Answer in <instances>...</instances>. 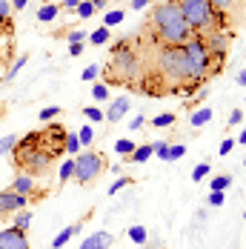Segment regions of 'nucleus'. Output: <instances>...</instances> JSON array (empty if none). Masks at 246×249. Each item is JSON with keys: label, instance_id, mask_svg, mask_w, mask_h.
<instances>
[{"label": "nucleus", "instance_id": "1", "mask_svg": "<svg viewBox=\"0 0 246 249\" xmlns=\"http://www.w3.org/2000/svg\"><path fill=\"white\" fill-rule=\"evenodd\" d=\"M149 32L155 35V46H183L195 35L175 0H160L152 6Z\"/></svg>", "mask_w": 246, "mask_h": 249}, {"label": "nucleus", "instance_id": "2", "mask_svg": "<svg viewBox=\"0 0 246 249\" xmlns=\"http://www.w3.org/2000/svg\"><path fill=\"white\" fill-rule=\"evenodd\" d=\"M149 72L163 80L169 95H180V89L192 80V66L183 46H155V63L149 66Z\"/></svg>", "mask_w": 246, "mask_h": 249}, {"label": "nucleus", "instance_id": "3", "mask_svg": "<svg viewBox=\"0 0 246 249\" xmlns=\"http://www.w3.org/2000/svg\"><path fill=\"white\" fill-rule=\"evenodd\" d=\"M186 18V23L192 26L195 35H209V32H226L229 20L226 12H218L209 0H175Z\"/></svg>", "mask_w": 246, "mask_h": 249}, {"label": "nucleus", "instance_id": "4", "mask_svg": "<svg viewBox=\"0 0 246 249\" xmlns=\"http://www.w3.org/2000/svg\"><path fill=\"white\" fill-rule=\"evenodd\" d=\"M143 75V60L141 54L129 46V40H121L112 46L109 57V83H132Z\"/></svg>", "mask_w": 246, "mask_h": 249}, {"label": "nucleus", "instance_id": "5", "mask_svg": "<svg viewBox=\"0 0 246 249\" xmlns=\"http://www.w3.org/2000/svg\"><path fill=\"white\" fill-rule=\"evenodd\" d=\"M106 166L109 163H106V158L100 152H80L74 158V180L80 186H92L100 175L106 172Z\"/></svg>", "mask_w": 246, "mask_h": 249}, {"label": "nucleus", "instance_id": "6", "mask_svg": "<svg viewBox=\"0 0 246 249\" xmlns=\"http://www.w3.org/2000/svg\"><path fill=\"white\" fill-rule=\"evenodd\" d=\"M0 249H29V238H26V232L23 229H18V226L0 229Z\"/></svg>", "mask_w": 246, "mask_h": 249}, {"label": "nucleus", "instance_id": "7", "mask_svg": "<svg viewBox=\"0 0 246 249\" xmlns=\"http://www.w3.org/2000/svg\"><path fill=\"white\" fill-rule=\"evenodd\" d=\"M12 192H18V195H26V198H37L40 192H37V186H35V175L29 172H18L15 175V180H12V186H9Z\"/></svg>", "mask_w": 246, "mask_h": 249}, {"label": "nucleus", "instance_id": "8", "mask_svg": "<svg viewBox=\"0 0 246 249\" xmlns=\"http://www.w3.org/2000/svg\"><path fill=\"white\" fill-rule=\"evenodd\" d=\"M32 200L26 198V195H18V192H12V189H6V192H0V215L3 212H18V209H26Z\"/></svg>", "mask_w": 246, "mask_h": 249}, {"label": "nucleus", "instance_id": "9", "mask_svg": "<svg viewBox=\"0 0 246 249\" xmlns=\"http://www.w3.org/2000/svg\"><path fill=\"white\" fill-rule=\"evenodd\" d=\"M129 109H132V98H129V95H121L118 100H112V106H109V112H103V118H106L109 124H121Z\"/></svg>", "mask_w": 246, "mask_h": 249}, {"label": "nucleus", "instance_id": "10", "mask_svg": "<svg viewBox=\"0 0 246 249\" xmlns=\"http://www.w3.org/2000/svg\"><path fill=\"white\" fill-rule=\"evenodd\" d=\"M115 244V238H112V232H106V229H98V232H92L83 244L77 249H109Z\"/></svg>", "mask_w": 246, "mask_h": 249}, {"label": "nucleus", "instance_id": "11", "mask_svg": "<svg viewBox=\"0 0 246 249\" xmlns=\"http://www.w3.org/2000/svg\"><path fill=\"white\" fill-rule=\"evenodd\" d=\"M80 229H83V221H77V224L66 226V229H60L57 235H54V241H52V249H63L69 241H72L74 235H80Z\"/></svg>", "mask_w": 246, "mask_h": 249}, {"label": "nucleus", "instance_id": "12", "mask_svg": "<svg viewBox=\"0 0 246 249\" xmlns=\"http://www.w3.org/2000/svg\"><path fill=\"white\" fill-rule=\"evenodd\" d=\"M212 115H215V112H212V106H200V109H195V112H192V118H189V124L195 126H203V124H209V121H212Z\"/></svg>", "mask_w": 246, "mask_h": 249}, {"label": "nucleus", "instance_id": "13", "mask_svg": "<svg viewBox=\"0 0 246 249\" xmlns=\"http://www.w3.org/2000/svg\"><path fill=\"white\" fill-rule=\"evenodd\" d=\"M152 155H155V152H152V143H143V146H135V152H132L126 160H129V163H146Z\"/></svg>", "mask_w": 246, "mask_h": 249}, {"label": "nucleus", "instance_id": "14", "mask_svg": "<svg viewBox=\"0 0 246 249\" xmlns=\"http://www.w3.org/2000/svg\"><path fill=\"white\" fill-rule=\"evenodd\" d=\"M57 12H60V6H57V3H46V6H40V9H37V20H40V23H52V20L57 18Z\"/></svg>", "mask_w": 246, "mask_h": 249}, {"label": "nucleus", "instance_id": "15", "mask_svg": "<svg viewBox=\"0 0 246 249\" xmlns=\"http://www.w3.org/2000/svg\"><path fill=\"white\" fill-rule=\"evenodd\" d=\"M232 186V175H215L209 180V192H226Z\"/></svg>", "mask_w": 246, "mask_h": 249}, {"label": "nucleus", "instance_id": "16", "mask_svg": "<svg viewBox=\"0 0 246 249\" xmlns=\"http://www.w3.org/2000/svg\"><path fill=\"white\" fill-rule=\"evenodd\" d=\"M109 37H112V35H109V29H106V26H100V29H95L86 40H89L92 46H106V43H109Z\"/></svg>", "mask_w": 246, "mask_h": 249}, {"label": "nucleus", "instance_id": "17", "mask_svg": "<svg viewBox=\"0 0 246 249\" xmlns=\"http://www.w3.org/2000/svg\"><path fill=\"white\" fill-rule=\"evenodd\" d=\"M26 60H29V54H20V57H18V60H15L12 66H9V72L3 75V83H9V80H15V77H18V72H20V69L26 66Z\"/></svg>", "mask_w": 246, "mask_h": 249}, {"label": "nucleus", "instance_id": "18", "mask_svg": "<svg viewBox=\"0 0 246 249\" xmlns=\"http://www.w3.org/2000/svg\"><path fill=\"white\" fill-rule=\"evenodd\" d=\"M123 18H126V12H123V9H112V12H106V15H103V26H106V29H112V26L123 23Z\"/></svg>", "mask_w": 246, "mask_h": 249}, {"label": "nucleus", "instance_id": "19", "mask_svg": "<svg viewBox=\"0 0 246 249\" xmlns=\"http://www.w3.org/2000/svg\"><path fill=\"white\" fill-rule=\"evenodd\" d=\"M115 152H118L121 158H129V155L135 152V141H129V138H121V141H115Z\"/></svg>", "mask_w": 246, "mask_h": 249}, {"label": "nucleus", "instance_id": "20", "mask_svg": "<svg viewBox=\"0 0 246 249\" xmlns=\"http://www.w3.org/2000/svg\"><path fill=\"white\" fill-rule=\"evenodd\" d=\"M77 138H80V146H92V143H95V129H92V124L80 126Z\"/></svg>", "mask_w": 246, "mask_h": 249}, {"label": "nucleus", "instance_id": "21", "mask_svg": "<svg viewBox=\"0 0 246 249\" xmlns=\"http://www.w3.org/2000/svg\"><path fill=\"white\" fill-rule=\"evenodd\" d=\"M74 12H77V18H80V20H89V18L95 15V6H92V0H80Z\"/></svg>", "mask_w": 246, "mask_h": 249}, {"label": "nucleus", "instance_id": "22", "mask_svg": "<svg viewBox=\"0 0 246 249\" xmlns=\"http://www.w3.org/2000/svg\"><path fill=\"white\" fill-rule=\"evenodd\" d=\"M57 178H60V183L72 180V178H74V158H72V160H63V163H60V172H57Z\"/></svg>", "mask_w": 246, "mask_h": 249}, {"label": "nucleus", "instance_id": "23", "mask_svg": "<svg viewBox=\"0 0 246 249\" xmlns=\"http://www.w3.org/2000/svg\"><path fill=\"white\" fill-rule=\"evenodd\" d=\"M18 135H6V138H0V155H9V152H15V146H18Z\"/></svg>", "mask_w": 246, "mask_h": 249}, {"label": "nucleus", "instance_id": "24", "mask_svg": "<svg viewBox=\"0 0 246 249\" xmlns=\"http://www.w3.org/2000/svg\"><path fill=\"white\" fill-rule=\"evenodd\" d=\"M29 224H32V212L29 209H18L15 212V226L18 229H29Z\"/></svg>", "mask_w": 246, "mask_h": 249}, {"label": "nucleus", "instance_id": "25", "mask_svg": "<svg viewBox=\"0 0 246 249\" xmlns=\"http://www.w3.org/2000/svg\"><path fill=\"white\" fill-rule=\"evenodd\" d=\"M129 238H132L138 247H143V244L149 241V235H146V229H143V226H132V229H129Z\"/></svg>", "mask_w": 246, "mask_h": 249}, {"label": "nucleus", "instance_id": "26", "mask_svg": "<svg viewBox=\"0 0 246 249\" xmlns=\"http://www.w3.org/2000/svg\"><path fill=\"white\" fill-rule=\"evenodd\" d=\"M177 118H175L172 112H163V115H155L152 118V126H158V129H163V126H172Z\"/></svg>", "mask_w": 246, "mask_h": 249}, {"label": "nucleus", "instance_id": "27", "mask_svg": "<svg viewBox=\"0 0 246 249\" xmlns=\"http://www.w3.org/2000/svg\"><path fill=\"white\" fill-rule=\"evenodd\" d=\"M80 77H83L86 83H95V80L100 77V66H98V63H89V66L80 72Z\"/></svg>", "mask_w": 246, "mask_h": 249}, {"label": "nucleus", "instance_id": "28", "mask_svg": "<svg viewBox=\"0 0 246 249\" xmlns=\"http://www.w3.org/2000/svg\"><path fill=\"white\" fill-rule=\"evenodd\" d=\"M57 115H60V106H43V109L37 112V118H40L43 124H49V121H54Z\"/></svg>", "mask_w": 246, "mask_h": 249}, {"label": "nucleus", "instance_id": "29", "mask_svg": "<svg viewBox=\"0 0 246 249\" xmlns=\"http://www.w3.org/2000/svg\"><path fill=\"white\" fill-rule=\"evenodd\" d=\"M83 118H86L89 124H100V121H106V118H103V112H100L98 106H86V109H83Z\"/></svg>", "mask_w": 246, "mask_h": 249}, {"label": "nucleus", "instance_id": "30", "mask_svg": "<svg viewBox=\"0 0 246 249\" xmlns=\"http://www.w3.org/2000/svg\"><path fill=\"white\" fill-rule=\"evenodd\" d=\"M63 152L77 155V152H80V138H77V135H66V138H63Z\"/></svg>", "mask_w": 246, "mask_h": 249}, {"label": "nucleus", "instance_id": "31", "mask_svg": "<svg viewBox=\"0 0 246 249\" xmlns=\"http://www.w3.org/2000/svg\"><path fill=\"white\" fill-rule=\"evenodd\" d=\"M209 3H212L218 12H232V9H238L241 0H209Z\"/></svg>", "mask_w": 246, "mask_h": 249}, {"label": "nucleus", "instance_id": "32", "mask_svg": "<svg viewBox=\"0 0 246 249\" xmlns=\"http://www.w3.org/2000/svg\"><path fill=\"white\" fill-rule=\"evenodd\" d=\"M92 98L95 100H109V86L95 80V86H92Z\"/></svg>", "mask_w": 246, "mask_h": 249}, {"label": "nucleus", "instance_id": "33", "mask_svg": "<svg viewBox=\"0 0 246 249\" xmlns=\"http://www.w3.org/2000/svg\"><path fill=\"white\" fill-rule=\"evenodd\" d=\"M206 175H209V160H203V163H197L195 169H192V180H195V183H200V180H203Z\"/></svg>", "mask_w": 246, "mask_h": 249}, {"label": "nucleus", "instance_id": "34", "mask_svg": "<svg viewBox=\"0 0 246 249\" xmlns=\"http://www.w3.org/2000/svg\"><path fill=\"white\" fill-rule=\"evenodd\" d=\"M152 152H155L160 160H166V158H169V143H166V141H155V143H152Z\"/></svg>", "mask_w": 246, "mask_h": 249}, {"label": "nucleus", "instance_id": "35", "mask_svg": "<svg viewBox=\"0 0 246 249\" xmlns=\"http://www.w3.org/2000/svg\"><path fill=\"white\" fill-rule=\"evenodd\" d=\"M129 183H132V178H123V175H121V178H118V180L109 186V195H118V192H121V189H126Z\"/></svg>", "mask_w": 246, "mask_h": 249}, {"label": "nucleus", "instance_id": "36", "mask_svg": "<svg viewBox=\"0 0 246 249\" xmlns=\"http://www.w3.org/2000/svg\"><path fill=\"white\" fill-rule=\"evenodd\" d=\"M186 155V146L183 143H175V146H169V158L166 160H177V158H183Z\"/></svg>", "mask_w": 246, "mask_h": 249}, {"label": "nucleus", "instance_id": "37", "mask_svg": "<svg viewBox=\"0 0 246 249\" xmlns=\"http://www.w3.org/2000/svg\"><path fill=\"white\" fill-rule=\"evenodd\" d=\"M12 18V0H0V20Z\"/></svg>", "mask_w": 246, "mask_h": 249}, {"label": "nucleus", "instance_id": "38", "mask_svg": "<svg viewBox=\"0 0 246 249\" xmlns=\"http://www.w3.org/2000/svg\"><path fill=\"white\" fill-rule=\"evenodd\" d=\"M89 35L83 32V29H74V32H69V43H83Z\"/></svg>", "mask_w": 246, "mask_h": 249}, {"label": "nucleus", "instance_id": "39", "mask_svg": "<svg viewBox=\"0 0 246 249\" xmlns=\"http://www.w3.org/2000/svg\"><path fill=\"white\" fill-rule=\"evenodd\" d=\"M244 124V112L241 109H232V115H229V126H241Z\"/></svg>", "mask_w": 246, "mask_h": 249}, {"label": "nucleus", "instance_id": "40", "mask_svg": "<svg viewBox=\"0 0 246 249\" xmlns=\"http://www.w3.org/2000/svg\"><path fill=\"white\" fill-rule=\"evenodd\" d=\"M143 126H146V118H143V115H138V118L129 121V129H132V132H138V129H143Z\"/></svg>", "mask_w": 246, "mask_h": 249}, {"label": "nucleus", "instance_id": "41", "mask_svg": "<svg viewBox=\"0 0 246 249\" xmlns=\"http://www.w3.org/2000/svg\"><path fill=\"white\" fill-rule=\"evenodd\" d=\"M232 149H235V141H232V138H226V141H223V143H221V155H223V158H226V155H229V152H232Z\"/></svg>", "mask_w": 246, "mask_h": 249}, {"label": "nucleus", "instance_id": "42", "mask_svg": "<svg viewBox=\"0 0 246 249\" xmlns=\"http://www.w3.org/2000/svg\"><path fill=\"white\" fill-rule=\"evenodd\" d=\"M152 0H129V9H135V12H141V9H146Z\"/></svg>", "mask_w": 246, "mask_h": 249}, {"label": "nucleus", "instance_id": "43", "mask_svg": "<svg viewBox=\"0 0 246 249\" xmlns=\"http://www.w3.org/2000/svg\"><path fill=\"white\" fill-rule=\"evenodd\" d=\"M223 203V192H209V206H221Z\"/></svg>", "mask_w": 246, "mask_h": 249}, {"label": "nucleus", "instance_id": "44", "mask_svg": "<svg viewBox=\"0 0 246 249\" xmlns=\"http://www.w3.org/2000/svg\"><path fill=\"white\" fill-rule=\"evenodd\" d=\"M83 49H86L83 43H69V54H72V57H77V54H83Z\"/></svg>", "mask_w": 246, "mask_h": 249}, {"label": "nucleus", "instance_id": "45", "mask_svg": "<svg viewBox=\"0 0 246 249\" xmlns=\"http://www.w3.org/2000/svg\"><path fill=\"white\" fill-rule=\"evenodd\" d=\"M26 6H29V0H12V12L15 9H26Z\"/></svg>", "mask_w": 246, "mask_h": 249}, {"label": "nucleus", "instance_id": "46", "mask_svg": "<svg viewBox=\"0 0 246 249\" xmlns=\"http://www.w3.org/2000/svg\"><path fill=\"white\" fill-rule=\"evenodd\" d=\"M109 3H112V0H92V6H95V12H98V9H106Z\"/></svg>", "mask_w": 246, "mask_h": 249}, {"label": "nucleus", "instance_id": "47", "mask_svg": "<svg viewBox=\"0 0 246 249\" xmlns=\"http://www.w3.org/2000/svg\"><path fill=\"white\" fill-rule=\"evenodd\" d=\"M235 80H238V86H246V69H241V72L235 75Z\"/></svg>", "mask_w": 246, "mask_h": 249}, {"label": "nucleus", "instance_id": "48", "mask_svg": "<svg viewBox=\"0 0 246 249\" xmlns=\"http://www.w3.org/2000/svg\"><path fill=\"white\" fill-rule=\"evenodd\" d=\"M77 3H80V0H63L60 6H63V9H77Z\"/></svg>", "mask_w": 246, "mask_h": 249}, {"label": "nucleus", "instance_id": "49", "mask_svg": "<svg viewBox=\"0 0 246 249\" xmlns=\"http://www.w3.org/2000/svg\"><path fill=\"white\" fill-rule=\"evenodd\" d=\"M235 143H244V146H246V129L241 132V135H238V141H235Z\"/></svg>", "mask_w": 246, "mask_h": 249}, {"label": "nucleus", "instance_id": "50", "mask_svg": "<svg viewBox=\"0 0 246 249\" xmlns=\"http://www.w3.org/2000/svg\"><path fill=\"white\" fill-rule=\"evenodd\" d=\"M6 23H9V20H0V32H3V26H6Z\"/></svg>", "mask_w": 246, "mask_h": 249}, {"label": "nucleus", "instance_id": "51", "mask_svg": "<svg viewBox=\"0 0 246 249\" xmlns=\"http://www.w3.org/2000/svg\"><path fill=\"white\" fill-rule=\"evenodd\" d=\"M244 166H246V160H244Z\"/></svg>", "mask_w": 246, "mask_h": 249}]
</instances>
